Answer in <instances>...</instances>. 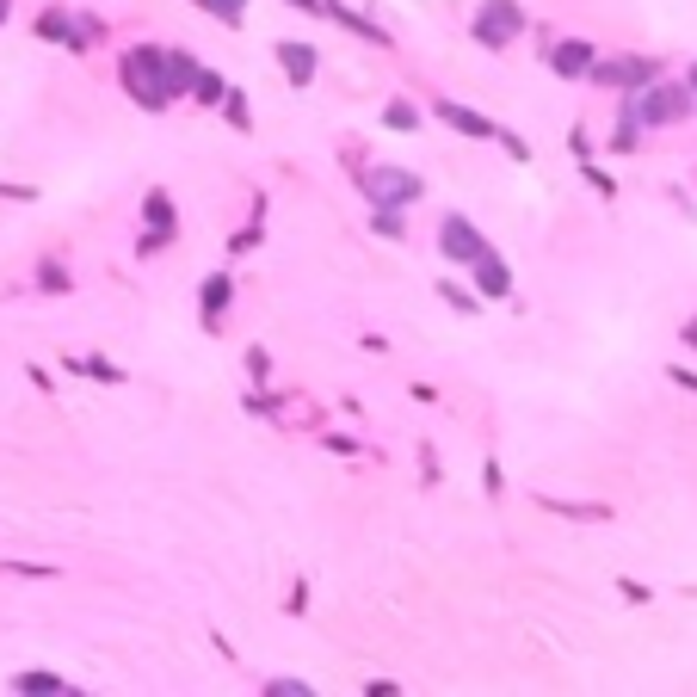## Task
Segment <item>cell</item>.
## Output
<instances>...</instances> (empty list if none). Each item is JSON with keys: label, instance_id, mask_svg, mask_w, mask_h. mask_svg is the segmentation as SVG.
I'll list each match as a JSON object with an SVG mask.
<instances>
[{"label": "cell", "instance_id": "44dd1931", "mask_svg": "<svg viewBox=\"0 0 697 697\" xmlns=\"http://www.w3.org/2000/svg\"><path fill=\"white\" fill-rule=\"evenodd\" d=\"M377 235H401V216L395 210H377Z\"/></svg>", "mask_w": 697, "mask_h": 697}, {"label": "cell", "instance_id": "ba28073f", "mask_svg": "<svg viewBox=\"0 0 697 697\" xmlns=\"http://www.w3.org/2000/svg\"><path fill=\"white\" fill-rule=\"evenodd\" d=\"M475 278H482V297H506V290H512V272H506V260H494V253L482 247V253H475Z\"/></svg>", "mask_w": 697, "mask_h": 697}, {"label": "cell", "instance_id": "8fae6325", "mask_svg": "<svg viewBox=\"0 0 697 697\" xmlns=\"http://www.w3.org/2000/svg\"><path fill=\"white\" fill-rule=\"evenodd\" d=\"M38 38H56V44H68V50H87V38H81V31L68 25L62 13H44V19H38Z\"/></svg>", "mask_w": 697, "mask_h": 697}, {"label": "cell", "instance_id": "8992f818", "mask_svg": "<svg viewBox=\"0 0 697 697\" xmlns=\"http://www.w3.org/2000/svg\"><path fill=\"white\" fill-rule=\"evenodd\" d=\"M438 247H445V260L469 266L475 253H482V235H475V223H469V216H445V223H438Z\"/></svg>", "mask_w": 697, "mask_h": 697}, {"label": "cell", "instance_id": "ac0fdd59", "mask_svg": "<svg viewBox=\"0 0 697 697\" xmlns=\"http://www.w3.org/2000/svg\"><path fill=\"white\" fill-rule=\"evenodd\" d=\"M383 124H389V130H414L420 118H414V105H389V112H383Z\"/></svg>", "mask_w": 697, "mask_h": 697}, {"label": "cell", "instance_id": "6da1fadb", "mask_svg": "<svg viewBox=\"0 0 697 697\" xmlns=\"http://www.w3.org/2000/svg\"><path fill=\"white\" fill-rule=\"evenodd\" d=\"M124 87L136 93V105H149V112H161V105L173 99L167 50H130V56H124Z\"/></svg>", "mask_w": 697, "mask_h": 697}, {"label": "cell", "instance_id": "9a60e30c", "mask_svg": "<svg viewBox=\"0 0 697 697\" xmlns=\"http://www.w3.org/2000/svg\"><path fill=\"white\" fill-rule=\"evenodd\" d=\"M229 87H223V75H210V68H198V75H192V99H204V105H216V99H223Z\"/></svg>", "mask_w": 697, "mask_h": 697}, {"label": "cell", "instance_id": "5b68a950", "mask_svg": "<svg viewBox=\"0 0 697 697\" xmlns=\"http://www.w3.org/2000/svg\"><path fill=\"white\" fill-rule=\"evenodd\" d=\"M364 192H371L377 204H414L420 198V179L414 173H395V167H371V173H364Z\"/></svg>", "mask_w": 697, "mask_h": 697}, {"label": "cell", "instance_id": "4fadbf2b", "mask_svg": "<svg viewBox=\"0 0 697 697\" xmlns=\"http://www.w3.org/2000/svg\"><path fill=\"white\" fill-rule=\"evenodd\" d=\"M327 13H334V19H340V25H352V31H358V38H364V44H389V38H383V31H377V25H371V19H358V13H352V7H340V0H327Z\"/></svg>", "mask_w": 697, "mask_h": 697}, {"label": "cell", "instance_id": "52a82bcc", "mask_svg": "<svg viewBox=\"0 0 697 697\" xmlns=\"http://www.w3.org/2000/svg\"><path fill=\"white\" fill-rule=\"evenodd\" d=\"M438 118H445L451 130H463V136H482V142H488V136H500L482 112H469V105H451V99H438Z\"/></svg>", "mask_w": 697, "mask_h": 697}, {"label": "cell", "instance_id": "e0dca14e", "mask_svg": "<svg viewBox=\"0 0 697 697\" xmlns=\"http://www.w3.org/2000/svg\"><path fill=\"white\" fill-rule=\"evenodd\" d=\"M204 13H216L223 25H241V13H247V0H198Z\"/></svg>", "mask_w": 697, "mask_h": 697}, {"label": "cell", "instance_id": "603a6c76", "mask_svg": "<svg viewBox=\"0 0 697 697\" xmlns=\"http://www.w3.org/2000/svg\"><path fill=\"white\" fill-rule=\"evenodd\" d=\"M685 346H691V352H697V321H685Z\"/></svg>", "mask_w": 697, "mask_h": 697}, {"label": "cell", "instance_id": "277c9868", "mask_svg": "<svg viewBox=\"0 0 697 697\" xmlns=\"http://www.w3.org/2000/svg\"><path fill=\"white\" fill-rule=\"evenodd\" d=\"M586 75H593L599 87H623V93H636V87H648V81H654V68H648L642 56H617V62H599V56H593V68H586Z\"/></svg>", "mask_w": 697, "mask_h": 697}, {"label": "cell", "instance_id": "9c48e42d", "mask_svg": "<svg viewBox=\"0 0 697 697\" xmlns=\"http://www.w3.org/2000/svg\"><path fill=\"white\" fill-rule=\"evenodd\" d=\"M278 62H284V75L297 81V87L315 81V50H309V44H290V38H284V44H278Z\"/></svg>", "mask_w": 697, "mask_h": 697}, {"label": "cell", "instance_id": "7402d4cb", "mask_svg": "<svg viewBox=\"0 0 697 697\" xmlns=\"http://www.w3.org/2000/svg\"><path fill=\"white\" fill-rule=\"evenodd\" d=\"M445 303H451V309H463V315H475V297H463V290H451V284H445Z\"/></svg>", "mask_w": 697, "mask_h": 697}, {"label": "cell", "instance_id": "d6986e66", "mask_svg": "<svg viewBox=\"0 0 697 697\" xmlns=\"http://www.w3.org/2000/svg\"><path fill=\"white\" fill-rule=\"evenodd\" d=\"M266 691H272V697H309V685H303V679H272Z\"/></svg>", "mask_w": 697, "mask_h": 697}, {"label": "cell", "instance_id": "30bf717a", "mask_svg": "<svg viewBox=\"0 0 697 697\" xmlns=\"http://www.w3.org/2000/svg\"><path fill=\"white\" fill-rule=\"evenodd\" d=\"M549 68H556V75H586V68H593V44H586V38H568V44H556Z\"/></svg>", "mask_w": 697, "mask_h": 697}, {"label": "cell", "instance_id": "7c38bea8", "mask_svg": "<svg viewBox=\"0 0 697 697\" xmlns=\"http://www.w3.org/2000/svg\"><path fill=\"white\" fill-rule=\"evenodd\" d=\"M13 691H25V697H44V691H75L62 673H19L13 679Z\"/></svg>", "mask_w": 697, "mask_h": 697}, {"label": "cell", "instance_id": "5bb4252c", "mask_svg": "<svg viewBox=\"0 0 697 697\" xmlns=\"http://www.w3.org/2000/svg\"><path fill=\"white\" fill-rule=\"evenodd\" d=\"M149 229H155V235H149V247H161V241H167V235H173V204H167V198H161V192H155V198H149Z\"/></svg>", "mask_w": 697, "mask_h": 697}, {"label": "cell", "instance_id": "484cf974", "mask_svg": "<svg viewBox=\"0 0 697 697\" xmlns=\"http://www.w3.org/2000/svg\"><path fill=\"white\" fill-rule=\"evenodd\" d=\"M297 7H321V0H297Z\"/></svg>", "mask_w": 697, "mask_h": 697}, {"label": "cell", "instance_id": "d4e9b609", "mask_svg": "<svg viewBox=\"0 0 697 697\" xmlns=\"http://www.w3.org/2000/svg\"><path fill=\"white\" fill-rule=\"evenodd\" d=\"M7 13H13V0H0V19H7Z\"/></svg>", "mask_w": 697, "mask_h": 697}, {"label": "cell", "instance_id": "7a4b0ae2", "mask_svg": "<svg viewBox=\"0 0 697 697\" xmlns=\"http://www.w3.org/2000/svg\"><path fill=\"white\" fill-rule=\"evenodd\" d=\"M691 87H636V118L642 124H679L691 118Z\"/></svg>", "mask_w": 697, "mask_h": 697}, {"label": "cell", "instance_id": "cb8c5ba5", "mask_svg": "<svg viewBox=\"0 0 697 697\" xmlns=\"http://www.w3.org/2000/svg\"><path fill=\"white\" fill-rule=\"evenodd\" d=\"M685 87H691V99H697V68H691V81H685Z\"/></svg>", "mask_w": 697, "mask_h": 697}, {"label": "cell", "instance_id": "ffe728a7", "mask_svg": "<svg viewBox=\"0 0 697 697\" xmlns=\"http://www.w3.org/2000/svg\"><path fill=\"white\" fill-rule=\"evenodd\" d=\"M223 99H229V118H235V124H241V130H247V99H241V93H235V87H229V93H223Z\"/></svg>", "mask_w": 697, "mask_h": 697}, {"label": "cell", "instance_id": "3957f363", "mask_svg": "<svg viewBox=\"0 0 697 697\" xmlns=\"http://www.w3.org/2000/svg\"><path fill=\"white\" fill-rule=\"evenodd\" d=\"M525 31V13L512 7V0H488L482 13H475V44H488V50H500L506 38H519Z\"/></svg>", "mask_w": 697, "mask_h": 697}, {"label": "cell", "instance_id": "2e32d148", "mask_svg": "<svg viewBox=\"0 0 697 697\" xmlns=\"http://www.w3.org/2000/svg\"><path fill=\"white\" fill-rule=\"evenodd\" d=\"M229 290H235L229 278H210V284H204V315H210V321H216V315L229 309Z\"/></svg>", "mask_w": 697, "mask_h": 697}]
</instances>
